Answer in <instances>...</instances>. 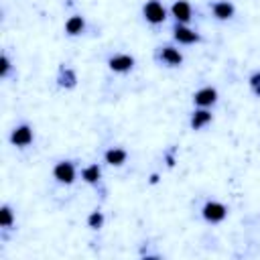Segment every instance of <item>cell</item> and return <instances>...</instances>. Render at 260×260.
Segmentation results:
<instances>
[{"instance_id": "obj_1", "label": "cell", "mask_w": 260, "mask_h": 260, "mask_svg": "<svg viewBox=\"0 0 260 260\" xmlns=\"http://www.w3.org/2000/svg\"><path fill=\"white\" fill-rule=\"evenodd\" d=\"M142 14H144V18H146L150 24H160V22L167 18V10H165V6H162L158 0H148V2L142 6Z\"/></svg>"}, {"instance_id": "obj_2", "label": "cell", "mask_w": 260, "mask_h": 260, "mask_svg": "<svg viewBox=\"0 0 260 260\" xmlns=\"http://www.w3.org/2000/svg\"><path fill=\"white\" fill-rule=\"evenodd\" d=\"M201 213H203V217H205L207 221L217 223V221H221V219L228 215V207H225L223 203H217V201H207V203L203 205Z\"/></svg>"}, {"instance_id": "obj_3", "label": "cell", "mask_w": 260, "mask_h": 260, "mask_svg": "<svg viewBox=\"0 0 260 260\" xmlns=\"http://www.w3.org/2000/svg\"><path fill=\"white\" fill-rule=\"evenodd\" d=\"M10 142H12L14 146H20V148L28 146V144L32 142V128H30L28 124L16 126V128L12 130V134H10Z\"/></svg>"}, {"instance_id": "obj_4", "label": "cell", "mask_w": 260, "mask_h": 260, "mask_svg": "<svg viewBox=\"0 0 260 260\" xmlns=\"http://www.w3.org/2000/svg\"><path fill=\"white\" fill-rule=\"evenodd\" d=\"M53 177H55L59 183L69 185V183H73V179H75V167H73L69 160H61V162L55 165Z\"/></svg>"}, {"instance_id": "obj_5", "label": "cell", "mask_w": 260, "mask_h": 260, "mask_svg": "<svg viewBox=\"0 0 260 260\" xmlns=\"http://www.w3.org/2000/svg\"><path fill=\"white\" fill-rule=\"evenodd\" d=\"M160 61L169 67H179L183 63V55H181L179 49H175L171 45H165V47H160Z\"/></svg>"}, {"instance_id": "obj_6", "label": "cell", "mask_w": 260, "mask_h": 260, "mask_svg": "<svg viewBox=\"0 0 260 260\" xmlns=\"http://www.w3.org/2000/svg\"><path fill=\"white\" fill-rule=\"evenodd\" d=\"M108 65L116 73H126V71H130L134 67V57H130V55H114V57H110Z\"/></svg>"}, {"instance_id": "obj_7", "label": "cell", "mask_w": 260, "mask_h": 260, "mask_svg": "<svg viewBox=\"0 0 260 260\" xmlns=\"http://www.w3.org/2000/svg\"><path fill=\"white\" fill-rule=\"evenodd\" d=\"M193 102L199 106V108H209L217 102V91L213 87H201L199 91H195L193 95Z\"/></svg>"}, {"instance_id": "obj_8", "label": "cell", "mask_w": 260, "mask_h": 260, "mask_svg": "<svg viewBox=\"0 0 260 260\" xmlns=\"http://www.w3.org/2000/svg\"><path fill=\"white\" fill-rule=\"evenodd\" d=\"M173 37H175V41L185 43V45H191V43H197L199 41V35L195 30H191L187 24H181V22L173 28Z\"/></svg>"}, {"instance_id": "obj_9", "label": "cell", "mask_w": 260, "mask_h": 260, "mask_svg": "<svg viewBox=\"0 0 260 260\" xmlns=\"http://www.w3.org/2000/svg\"><path fill=\"white\" fill-rule=\"evenodd\" d=\"M171 12L177 18V22H181V24H187L191 20V4L187 0H177L171 6Z\"/></svg>"}, {"instance_id": "obj_10", "label": "cell", "mask_w": 260, "mask_h": 260, "mask_svg": "<svg viewBox=\"0 0 260 260\" xmlns=\"http://www.w3.org/2000/svg\"><path fill=\"white\" fill-rule=\"evenodd\" d=\"M234 12H236L234 4H230V2H225V0L213 4V16H215L217 20H228V18L234 16Z\"/></svg>"}, {"instance_id": "obj_11", "label": "cell", "mask_w": 260, "mask_h": 260, "mask_svg": "<svg viewBox=\"0 0 260 260\" xmlns=\"http://www.w3.org/2000/svg\"><path fill=\"white\" fill-rule=\"evenodd\" d=\"M83 28H85V20H83V16H79V14H73V16L65 22V32L71 35V37L83 32Z\"/></svg>"}, {"instance_id": "obj_12", "label": "cell", "mask_w": 260, "mask_h": 260, "mask_svg": "<svg viewBox=\"0 0 260 260\" xmlns=\"http://www.w3.org/2000/svg\"><path fill=\"white\" fill-rule=\"evenodd\" d=\"M209 122H211V112H207L205 108L193 112V116H191V126H193V130H199V128L207 126Z\"/></svg>"}, {"instance_id": "obj_13", "label": "cell", "mask_w": 260, "mask_h": 260, "mask_svg": "<svg viewBox=\"0 0 260 260\" xmlns=\"http://www.w3.org/2000/svg\"><path fill=\"white\" fill-rule=\"evenodd\" d=\"M126 156H128L126 150H122V148H110V150H106V156H104V158H106L108 165H112V167H120V165H124Z\"/></svg>"}, {"instance_id": "obj_14", "label": "cell", "mask_w": 260, "mask_h": 260, "mask_svg": "<svg viewBox=\"0 0 260 260\" xmlns=\"http://www.w3.org/2000/svg\"><path fill=\"white\" fill-rule=\"evenodd\" d=\"M100 175H102V171H100V167H98V165H89V167H85V169H83V173H81L83 181H85V183H91V185L100 181Z\"/></svg>"}, {"instance_id": "obj_15", "label": "cell", "mask_w": 260, "mask_h": 260, "mask_svg": "<svg viewBox=\"0 0 260 260\" xmlns=\"http://www.w3.org/2000/svg\"><path fill=\"white\" fill-rule=\"evenodd\" d=\"M0 223H2V228H12L14 213H12L10 205H2V209H0Z\"/></svg>"}, {"instance_id": "obj_16", "label": "cell", "mask_w": 260, "mask_h": 260, "mask_svg": "<svg viewBox=\"0 0 260 260\" xmlns=\"http://www.w3.org/2000/svg\"><path fill=\"white\" fill-rule=\"evenodd\" d=\"M102 223H104V215H102V211H93V213L87 217V225H89L91 230L102 228Z\"/></svg>"}, {"instance_id": "obj_17", "label": "cell", "mask_w": 260, "mask_h": 260, "mask_svg": "<svg viewBox=\"0 0 260 260\" xmlns=\"http://www.w3.org/2000/svg\"><path fill=\"white\" fill-rule=\"evenodd\" d=\"M0 63H2V67H0V75L6 77V75H8V69H10V61H8V57L2 55V61H0Z\"/></svg>"}, {"instance_id": "obj_18", "label": "cell", "mask_w": 260, "mask_h": 260, "mask_svg": "<svg viewBox=\"0 0 260 260\" xmlns=\"http://www.w3.org/2000/svg\"><path fill=\"white\" fill-rule=\"evenodd\" d=\"M250 83H252V87L256 89V93L260 95V73H254V75L250 77Z\"/></svg>"}]
</instances>
